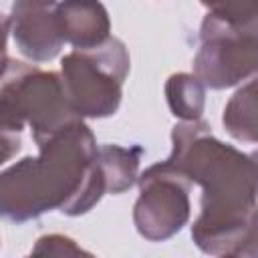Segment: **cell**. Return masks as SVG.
Masks as SVG:
<instances>
[{"label": "cell", "instance_id": "4fadbf2b", "mask_svg": "<svg viewBox=\"0 0 258 258\" xmlns=\"http://www.w3.org/2000/svg\"><path fill=\"white\" fill-rule=\"evenodd\" d=\"M22 129L24 127L18 125L10 117V113L0 105V165L18 153V149L22 145V139H20Z\"/></svg>", "mask_w": 258, "mask_h": 258}, {"label": "cell", "instance_id": "8fae6325", "mask_svg": "<svg viewBox=\"0 0 258 258\" xmlns=\"http://www.w3.org/2000/svg\"><path fill=\"white\" fill-rule=\"evenodd\" d=\"M165 99L169 111L181 121L202 119L206 107V87L189 73H175L165 81Z\"/></svg>", "mask_w": 258, "mask_h": 258}, {"label": "cell", "instance_id": "6da1fadb", "mask_svg": "<svg viewBox=\"0 0 258 258\" xmlns=\"http://www.w3.org/2000/svg\"><path fill=\"white\" fill-rule=\"evenodd\" d=\"M189 183L202 187V212L191 240L212 256H256V161L220 141L202 119L171 129L165 159Z\"/></svg>", "mask_w": 258, "mask_h": 258}, {"label": "cell", "instance_id": "7a4b0ae2", "mask_svg": "<svg viewBox=\"0 0 258 258\" xmlns=\"http://www.w3.org/2000/svg\"><path fill=\"white\" fill-rule=\"evenodd\" d=\"M26 155L0 171V216L22 224L50 210L67 216L87 214L107 194L97 165V141L83 119L69 123L36 143Z\"/></svg>", "mask_w": 258, "mask_h": 258}, {"label": "cell", "instance_id": "9a60e30c", "mask_svg": "<svg viewBox=\"0 0 258 258\" xmlns=\"http://www.w3.org/2000/svg\"><path fill=\"white\" fill-rule=\"evenodd\" d=\"M8 32H10V18L0 12V73L4 71V67H6V62H8V54H6Z\"/></svg>", "mask_w": 258, "mask_h": 258}, {"label": "cell", "instance_id": "30bf717a", "mask_svg": "<svg viewBox=\"0 0 258 258\" xmlns=\"http://www.w3.org/2000/svg\"><path fill=\"white\" fill-rule=\"evenodd\" d=\"M256 81L250 79L242 89H238L232 99L228 101L222 123L226 131L238 139L254 143L258 139V125H256Z\"/></svg>", "mask_w": 258, "mask_h": 258}, {"label": "cell", "instance_id": "5bb4252c", "mask_svg": "<svg viewBox=\"0 0 258 258\" xmlns=\"http://www.w3.org/2000/svg\"><path fill=\"white\" fill-rule=\"evenodd\" d=\"M32 254L34 256H81V254H89V252L83 250L81 246H77V242L69 236L48 234V236H42L36 240Z\"/></svg>", "mask_w": 258, "mask_h": 258}, {"label": "cell", "instance_id": "5b68a950", "mask_svg": "<svg viewBox=\"0 0 258 258\" xmlns=\"http://www.w3.org/2000/svg\"><path fill=\"white\" fill-rule=\"evenodd\" d=\"M256 24L234 26L206 14L200 26V48L194 56V75L210 89L236 87L252 79L258 64Z\"/></svg>", "mask_w": 258, "mask_h": 258}, {"label": "cell", "instance_id": "7c38bea8", "mask_svg": "<svg viewBox=\"0 0 258 258\" xmlns=\"http://www.w3.org/2000/svg\"><path fill=\"white\" fill-rule=\"evenodd\" d=\"M208 14L234 26H254L258 16V0H200Z\"/></svg>", "mask_w": 258, "mask_h": 258}, {"label": "cell", "instance_id": "ba28073f", "mask_svg": "<svg viewBox=\"0 0 258 258\" xmlns=\"http://www.w3.org/2000/svg\"><path fill=\"white\" fill-rule=\"evenodd\" d=\"M56 20L62 40L75 48H95L109 38L111 20L101 0H60Z\"/></svg>", "mask_w": 258, "mask_h": 258}, {"label": "cell", "instance_id": "8992f818", "mask_svg": "<svg viewBox=\"0 0 258 258\" xmlns=\"http://www.w3.org/2000/svg\"><path fill=\"white\" fill-rule=\"evenodd\" d=\"M139 198L133 206V224L149 242L175 236L189 220L191 183L167 161L149 165L139 177Z\"/></svg>", "mask_w": 258, "mask_h": 258}, {"label": "cell", "instance_id": "2e32d148", "mask_svg": "<svg viewBox=\"0 0 258 258\" xmlns=\"http://www.w3.org/2000/svg\"><path fill=\"white\" fill-rule=\"evenodd\" d=\"M14 2H56V0H14Z\"/></svg>", "mask_w": 258, "mask_h": 258}, {"label": "cell", "instance_id": "9c48e42d", "mask_svg": "<svg viewBox=\"0 0 258 258\" xmlns=\"http://www.w3.org/2000/svg\"><path fill=\"white\" fill-rule=\"evenodd\" d=\"M143 157V149L139 145L121 147L113 143H105L97 147V165L105 183L107 194H123L133 187L139 177V163Z\"/></svg>", "mask_w": 258, "mask_h": 258}, {"label": "cell", "instance_id": "3957f363", "mask_svg": "<svg viewBox=\"0 0 258 258\" xmlns=\"http://www.w3.org/2000/svg\"><path fill=\"white\" fill-rule=\"evenodd\" d=\"M129 64L127 46L123 40L111 36L95 48H75L64 54L60 79L75 115L81 119L115 115L121 105Z\"/></svg>", "mask_w": 258, "mask_h": 258}, {"label": "cell", "instance_id": "277c9868", "mask_svg": "<svg viewBox=\"0 0 258 258\" xmlns=\"http://www.w3.org/2000/svg\"><path fill=\"white\" fill-rule=\"evenodd\" d=\"M0 105L18 125L30 127L34 143L81 119L67 101L60 75L14 58L0 73Z\"/></svg>", "mask_w": 258, "mask_h": 258}, {"label": "cell", "instance_id": "52a82bcc", "mask_svg": "<svg viewBox=\"0 0 258 258\" xmlns=\"http://www.w3.org/2000/svg\"><path fill=\"white\" fill-rule=\"evenodd\" d=\"M10 30L16 48L34 62L52 60L64 40L56 20V2H14Z\"/></svg>", "mask_w": 258, "mask_h": 258}]
</instances>
